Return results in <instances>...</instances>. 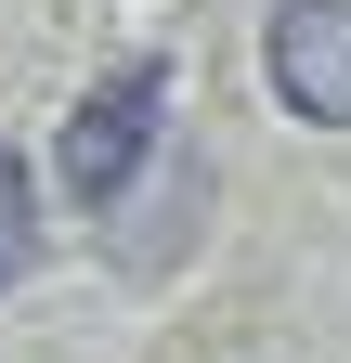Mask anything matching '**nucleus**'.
I'll use <instances>...</instances> for the list:
<instances>
[{
	"instance_id": "f257e3e1",
	"label": "nucleus",
	"mask_w": 351,
	"mask_h": 363,
	"mask_svg": "<svg viewBox=\"0 0 351 363\" xmlns=\"http://www.w3.org/2000/svg\"><path fill=\"white\" fill-rule=\"evenodd\" d=\"M156 130H169V78H156V65H117V78H92V104L65 117V195H78V208H117L130 182H144Z\"/></svg>"
},
{
	"instance_id": "f03ea898",
	"label": "nucleus",
	"mask_w": 351,
	"mask_h": 363,
	"mask_svg": "<svg viewBox=\"0 0 351 363\" xmlns=\"http://www.w3.org/2000/svg\"><path fill=\"white\" fill-rule=\"evenodd\" d=\"M260 65H274V91L313 130H351V0H274Z\"/></svg>"
},
{
	"instance_id": "7ed1b4c3",
	"label": "nucleus",
	"mask_w": 351,
	"mask_h": 363,
	"mask_svg": "<svg viewBox=\"0 0 351 363\" xmlns=\"http://www.w3.org/2000/svg\"><path fill=\"white\" fill-rule=\"evenodd\" d=\"M26 259H39V182H26L14 143H0V286H26Z\"/></svg>"
}]
</instances>
